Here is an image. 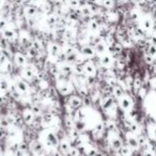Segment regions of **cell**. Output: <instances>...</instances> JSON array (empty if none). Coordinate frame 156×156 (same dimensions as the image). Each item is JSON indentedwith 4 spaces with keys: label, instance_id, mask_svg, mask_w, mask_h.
I'll return each instance as SVG.
<instances>
[{
    "label": "cell",
    "instance_id": "cell-35",
    "mask_svg": "<svg viewBox=\"0 0 156 156\" xmlns=\"http://www.w3.org/2000/svg\"><path fill=\"white\" fill-rule=\"evenodd\" d=\"M149 55L151 57L156 56V46H153V45H151V46L149 47Z\"/></svg>",
    "mask_w": 156,
    "mask_h": 156
},
{
    "label": "cell",
    "instance_id": "cell-38",
    "mask_svg": "<svg viewBox=\"0 0 156 156\" xmlns=\"http://www.w3.org/2000/svg\"><path fill=\"white\" fill-rule=\"evenodd\" d=\"M43 120H44V122L46 123H50L51 120H52V116L50 115V113H47L46 116H44V118H43Z\"/></svg>",
    "mask_w": 156,
    "mask_h": 156
},
{
    "label": "cell",
    "instance_id": "cell-33",
    "mask_svg": "<svg viewBox=\"0 0 156 156\" xmlns=\"http://www.w3.org/2000/svg\"><path fill=\"white\" fill-rule=\"evenodd\" d=\"M32 150H33L35 153H41L42 152V146L40 143H34V146H32Z\"/></svg>",
    "mask_w": 156,
    "mask_h": 156
},
{
    "label": "cell",
    "instance_id": "cell-25",
    "mask_svg": "<svg viewBox=\"0 0 156 156\" xmlns=\"http://www.w3.org/2000/svg\"><path fill=\"white\" fill-rule=\"evenodd\" d=\"M104 126H105V128L109 129V130H113V129L116 128V124L113 121H111V120H108V121H106L105 124H104Z\"/></svg>",
    "mask_w": 156,
    "mask_h": 156
},
{
    "label": "cell",
    "instance_id": "cell-22",
    "mask_svg": "<svg viewBox=\"0 0 156 156\" xmlns=\"http://www.w3.org/2000/svg\"><path fill=\"white\" fill-rule=\"evenodd\" d=\"M10 89V85H9V82H8V80H5V79H1L0 80V90L1 91H7Z\"/></svg>",
    "mask_w": 156,
    "mask_h": 156
},
{
    "label": "cell",
    "instance_id": "cell-18",
    "mask_svg": "<svg viewBox=\"0 0 156 156\" xmlns=\"http://www.w3.org/2000/svg\"><path fill=\"white\" fill-rule=\"evenodd\" d=\"M74 126L77 132H82L86 129V122L85 121H79V120H76V122H74Z\"/></svg>",
    "mask_w": 156,
    "mask_h": 156
},
{
    "label": "cell",
    "instance_id": "cell-4",
    "mask_svg": "<svg viewBox=\"0 0 156 156\" xmlns=\"http://www.w3.org/2000/svg\"><path fill=\"white\" fill-rule=\"evenodd\" d=\"M46 142H47V144L50 146H58V137H57L52 132L47 133Z\"/></svg>",
    "mask_w": 156,
    "mask_h": 156
},
{
    "label": "cell",
    "instance_id": "cell-15",
    "mask_svg": "<svg viewBox=\"0 0 156 156\" xmlns=\"http://www.w3.org/2000/svg\"><path fill=\"white\" fill-rule=\"evenodd\" d=\"M110 144H111L112 148L116 150H120L123 146L122 141H121L118 137H113V138H111V139H110Z\"/></svg>",
    "mask_w": 156,
    "mask_h": 156
},
{
    "label": "cell",
    "instance_id": "cell-14",
    "mask_svg": "<svg viewBox=\"0 0 156 156\" xmlns=\"http://www.w3.org/2000/svg\"><path fill=\"white\" fill-rule=\"evenodd\" d=\"M59 148H60V151L62 152V153L64 154H68V152L71 151V146H70V143H68L66 140H63V141L60 142V144H59Z\"/></svg>",
    "mask_w": 156,
    "mask_h": 156
},
{
    "label": "cell",
    "instance_id": "cell-23",
    "mask_svg": "<svg viewBox=\"0 0 156 156\" xmlns=\"http://www.w3.org/2000/svg\"><path fill=\"white\" fill-rule=\"evenodd\" d=\"M113 94L117 96V98H122L123 96V90L122 88L120 87V86H117V87H115V89H113Z\"/></svg>",
    "mask_w": 156,
    "mask_h": 156
},
{
    "label": "cell",
    "instance_id": "cell-45",
    "mask_svg": "<svg viewBox=\"0 0 156 156\" xmlns=\"http://www.w3.org/2000/svg\"><path fill=\"white\" fill-rule=\"evenodd\" d=\"M68 16H70V20H78V15L76 14V13H73V14H70Z\"/></svg>",
    "mask_w": 156,
    "mask_h": 156
},
{
    "label": "cell",
    "instance_id": "cell-13",
    "mask_svg": "<svg viewBox=\"0 0 156 156\" xmlns=\"http://www.w3.org/2000/svg\"><path fill=\"white\" fill-rule=\"evenodd\" d=\"M49 54H50L51 57H57L60 54V47L57 44L52 43V44L49 45Z\"/></svg>",
    "mask_w": 156,
    "mask_h": 156
},
{
    "label": "cell",
    "instance_id": "cell-9",
    "mask_svg": "<svg viewBox=\"0 0 156 156\" xmlns=\"http://www.w3.org/2000/svg\"><path fill=\"white\" fill-rule=\"evenodd\" d=\"M100 64L104 66H109L112 64V57L110 56V55L108 54H105V55H102V57H100Z\"/></svg>",
    "mask_w": 156,
    "mask_h": 156
},
{
    "label": "cell",
    "instance_id": "cell-49",
    "mask_svg": "<svg viewBox=\"0 0 156 156\" xmlns=\"http://www.w3.org/2000/svg\"><path fill=\"white\" fill-rule=\"evenodd\" d=\"M3 100H4V96H3V95H0V103H3Z\"/></svg>",
    "mask_w": 156,
    "mask_h": 156
},
{
    "label": "cell",
    "instance_id": "cell-36",
    "mask_svg": "<svg viewBox=\"0 0 156 156\" xmlns=\"http://www.w3.org/2000/svg\"><path fill=\"white\" fill-rule=\"evenodd\" d=\"M7 22H5L4 20H0V31H4L5 29H7Z\"/></svg>",
    "mask_w": 156,
    "mask_h": 156
},
{
    "label": "cell",
    "instance_id": "cell-3",
    "mask_svg": "<svg viewBox=\"0 0 156 156\" xmlns=\"http://www.w3.org/2000/svg\"><path fill=\"white\" fill-rule=\"evenodd\" d=\"M133 100L128 98V96H122L120 98V106L123 110H129L132 108Z\"/></svg>",
    "mask_w": 156,
    "mask_h": 156
},
{
    "label": "cell",
    "instance_id": "cell-26",
    "mask_svg": "<svg viewBox=\"0 0 156 156\" xmlns=\"http://www.w3.org/2000/svg\"><path fill=\"white\" fill-rule=\"evenodd\" d=\"M57 22H58V18L55 15H50V16L47 17V24L50 25V26H55Z\"/></svg>",
    "mask_w": 156,
    "mask_h": 156
},
{
    "label": "cell",
    "instance_id": "cell-42",
    "mask_svg": "<svg viewBox=\"0 0 156 156\" xmlns=\"http://www.w3.org/2000/svg\"><path fill=\"white\" fill-rule=\"evenodd\" d=\"M28 55H29L30 57H35L37 56V50L34 48H30L29 50H28Z\"/></svg>",
    "mask_w": 156,
    "mask_h": 156
},
{
    "label": "cell",
    "instance_id": "cell-10",
    "mask_svg": "<svg viewBox=\"0 0 156 156\" xmlns=\"http://www.w3.org/2000/svg\"><path fill=\"white\" fill-rule=\"evenodd\" d=\"M95 51L96 52H98V54H103L105 55L106 50H107V44H106L105 42H98V43H96V45H95Z\"/></svg>",
    "mask_w": 156,
    "mask_h": 156
},
{
    "label": "cell",
    "instance_id": "cell-6",
    "mask_svg": "<svg viewBox=\"0 0 156 156\" xmlns=\"http://www.w3.org/2000/svg\"><path fill=\"white\" fill-rule=\"evenodd\" d=\"M80 54L82 55L83 57H88V58H91V57H94L95 55V49H93L91 46H83L80 50Z\"/></svg>",
    "mask_w": 156,
    "mask_h": 156
},
{
    "label": "cell",
    "instance_id": "cell-2",
    "mask_svg": "<svg viewBox=\"0 0 156 156\" xmlns=\"http://www.w3.org/2000/svg\"><path fill=\"white\" fill-rule=\"evenodd\" d=\"M58 90L61 94L66 95L73 91V87L71 86V83L68 82H60L58 83Z\"/></svg>",
    "mask_w": 156,
    "mask_h": 156
},
{
    "label": "cell",
    "instance_id": "cell-37",
    "mask_svg": "<svg viewBox=\"0 0 156 156\" xmlns=\"http://www.w3.org/2000/svg\"><path fill=\"white\" fill-rule=\"evenodd\" d=\"M74 72H76L77 74H82V73H85V72H83V65L81 66L80 64H78V65H76V66H75V70H74Z\"/></svg>",
    "mask_w": 156,
    "mask_h": 156
},
{
    "label": "cell",
    "instance_id": "cell-50",
    "mask_svg": "<svg viewBox=\"0 0 156 156\" xmlns=\"http://www.w3.org/2000/svg\"><path fill=\"white\" fill-rule=\"evenodd\" d=\"M2 155V151H1V148H0V156Z\"/></svg>",
    "mask_w": 156,
    "mask_h": 156
},
{
    "label": "cell",
    "instance_id": "cell-32",
    "mask_svg": "<svg viewBox=\"0 0 156 156\" xmlns=\"http://www.w3.org/2000/svg\"><path fill=\"white\" fill-rule=\"evenodd\" d=\"M64 54L66 55V57L68 56H71V55H73L74 52H75V49L73 48V47H66V48H64V51H63Z\"/></svg>",
    "mask_w": 156,
    "mask_h": 156
},
{
    "label": "cell",
    "instance_id": "cell-39",
    "mask_svg": "<svg viewBox=\"0 0 156 156\" xmlns=\"http://www.w3.org/2000/svg\"><path fill=\"white\" fill-rule=\"evenodd\" d=\"M152 27V24H151V22H150L149 20H146L143 22V28L144 29H150V28Z\"/></svg>",
    "mask_w": 156,
    "mask_h": 156
},
{
    "label": "cell",
    "instance_id": "cell-47",
    "mask_svg": "<svg viewBox=\"0 0 156 156\" xmlns=\"http://www.w3.org/2000/svg\"><path fill=\"white\" fill-rule=\"evenodd\" d=\"M83 103H85V105H86V106H89V105L91 104V103H90V98H85V100H83Z\"/></svg>",
    "mask_w": 156,
    "mask_h": 156
},
{
    "label": "cell",
    "instance_id": "cell-8",
    "mask_svg": "<svg viewBox=\"0 0 156 156\" xmlns=\"http://www.w3.org/2000/svg\"><path fill=\"white\" fill-rule=\"evenodd\" d=\"M127 143H128L129 148H133V149H136L139 146V142H138V138L132 136V135H127Z\"/></svg>",
    "mask_w": 156,
    "mask_h": 156
},
{
    "label": "cell",
    "instance_id": "cell-7",
    "mask_svg": "<svg viewBox=\"0 0 156 156\" xmlns=\"http://www.w3.org/2000/svg\"><path fill=\"white\" fill-rule=\"evenodd\" d=\"M16 88L18 92L20 93H27L29 91V86L27 82H25L24 80H18L16 82Z\"/></svg>",
    "mask_w": 156,
    "mask_h": 156
},
{
    "label": "cell",
    "instance_id": "cell-44",
    "mask_svg": "<svg viewBox=\"0 0 156 156\" xmlns=\"http://www.w3.org/2000/svg\"><path fill=\"white\" fill-rule=\"evenodd\" d=\"M32 46H33L32 48H34L37 51L39 50L40 48H41V45L39 44V42H33V44H32Z\"/></svg>",
    "mask_w": 156,
    "mask_h": 156
},
{
    "label": "cell",
    "instance_id": "cell-28",
    "mask_svg": "<svg viewBox=\"0 0 156 156\" xmlns=\"http://www.w3.org/2000/svg\"><path fill=\"white\" fill-rule=\"evenodd\" d=\"M35 13H37V9L34 7L26 8V14H27L28 16H33V15H35Z\"/></svg>",
    "mask_w": 156,
    "mask_h": 156
},
{
    "label": "cell",
    "instance_id": "cell-34",
    "mask_svg": "<svg viewBox=\"0 0 156 156\" xmlns=\"http://www.w3.org/2000/svg\"><path fill=\"white\" fill-rule=\"evenodd\" d=\"M98 153V151L96 149H93V148H90V149L87 151V154L89 156H96V154Z\"/></svg>",
    "mask_w": 156,
    "mask_h": 156
},
{
    "label": "cell",
    "instance_id": "cell-12",
    "mask_svg": "<svg viewBox=\"0 0 156 156\" xmlns=\"http://www.w3.org/2000/svg\"><path fill=\"white\" fill-rule=\"evenodd\" d=\"M33 117L34 115L32 113L31 109H26L24 110V113H22V120H24L25 122L27 123H30L33 120Z\"/></svg>",
    "mask_w": 156,
    "mask_h": 156
},
{
    "label": "cell",
    "instance_id": "cell-20",
    "mask_svg": "<svg viewBox=\"0 0 156 156\" xmlns=\"http://www.w3.org/2000/svg\"><path fill=\"white\" fill-rule=\"evenodd\" d=\"M24 76L28 79H32V78L35 77V73L32 70V68H27L24 70Z\"/></svg>",
    "mask_w": 156,
    "mask_h": 156
},
{
    "label": "cell",
    "instance_id": "cell-27",
    "mask_svg": "<svg viewBox=\"0 0 156 156\" xmlns=\"http://www.w3.org/2000/svg\"><path fill=\"white\" fill-rule=\"evenodd\" d=\"M100 5H103V7L107 8V9H111L113 5H115V2L113 1H111V0H106V1H102V2H98Z\"/></svg>",
    "mask_w": 156,
    "mask_h": 156
},
{
    "label": "cell",
    "instance_id": "cell-31",
    "mask_svg": "<svg viewBox=\"0 0 156 156\" xmlns=\"http://www.w3.org/2000/svg\"><path fill=\"white\" fill-rule=\"evenodd\" d=\"M31 111H32V113H33L34 116L40 115V113H41V107L38 106V105H33L31 107Z\"/></svg>",
    "mask_w": 156,
    "mask_h": 156
},
{
    "label": "cell",
    "instance_id": "cell-48",
    "mask_svg": "<svg viewBox=\"0 0 156 156\" xmlns=\"http://www.w3.org/2000/svg\"><path fill=\"white\" fill-rule=\"evenodd\" d=\"M143 156H153V154H152L151 152H146V153L143 154Z\"/></svg>",
    "mask_w": 156,
    "mask_h": 156
},
{
    "label": "cell",
    "instance_id": "cell-1",
    "mask_svg": "<svg viewBox=\"0 0 156 156\" xmlns=\"http://www.w3.org/2000/svg\"><path fill=\"white\" fill-rule=\"evenodd\" d=\"M83 72L86 73V75L88 76V77H94L96 75V68L93 63L91 62H87L86 64H83Z\"/></svg>",
    "mask_w": 156,
    "mask_h": 156
},
{
    "label": "cell",
    "instance_id": "cell-5",
    "mask_svg": "<svg viewBox=\"0 0 156 156\" xmlns=\"http://www.w3.org/2000/svg\"><path fill=\"white\" fill-rule=\"evenodd\" d=\"M14 61L17 65L24 66L27 64V58L22 54H20V52H16V54L14 55Z\"/></svg>",
    "mask_w": 156,
    "mask_h": 156
},
{
    "label": "cell",
    "instance_id": "cell-17",
    "mask_svg": "<svg viewBox=\"0 0 156 156\" xmlns=\"http://www.w3.org/2000/svg\"><path fill=\"white\" fill-rule=\"evenodd\" d=\"M2 34H3V37H4L7 40L14 39L15 35H16V34H15V31L13 29H11V28H7V29L2 32Z\"/></svg>",
    "mask_w": 156,
    "mask_h": 156
},
{
    "label": "cell",
    "instance_id": "cell-41",
    "mask_svg": "<svg viewBox=\"0 0 156 156\" xmlns=\"http://www.w3.org/2000/svg\"><path fill=\"white\" fill-rule=\"evenodd\" d=\"M20 42H22V44H24V45L27 44V43H30V42H29V38H28L27 35H22Z\"/></svg>",
    "mask_w": 156,
    "mask_h": 156
},
{
    "label": "cell",
    "instance_id": "cell-46",
    "mask_svg": "<svg viewBox=\"0 0 156 156\" xmlns=\"http://www.w3.org/2000/svg\"><path fill=\"white\" fill-rule=\"evenodd\" d=\"M66 125H68V127H73V125H74L73 120H72V119H68V120H66Z\"/></svg>",
    "mask_w": 156,
    "mask_h": 156
},
{
    "label": "cell",
    "instance_id": "cell-29",
    "mask_svg": "<svg viewBox=\"0 0 156 156\" xmlns=\"http://www.w3.org/2000/svg\"><path fill=\"white\" fill-rule=\"evenodd\" d=\"M68 4L70 7H72L73 9H80V2L77 1V0H71V1H68Z\"/></svg>",
    "mask_w": 156,
    "mask_h": 156
},
{
    "label": "cell",
    "instance_id": "cell-16",
    "mask_svg": "<svg viewBox=\"0 0 156 156\" xmlns=\"http://www.w3.org/2000/svg\"><path fill=\"white\" fill-rule=\"evenodd\" d=\"M113 106V100L111 98H107L103 100L102 103V107L104 110H110V108Z\"/></svg>",
    "mask_w": 156,
    "mask_h": 156
},
{
    "label": "cell",
    "instance_id": "cell-43",
    "mask_svg": "<svg viewBox=\"0 0 156 156\" xmlns=\"http://www.w3.org/2000/svg\"><path fill=\"white\" fill-rule=\"evenodd\" d=\"M4 66H5V70L7 71H11L12 70V64H11V62L10 61H7L4 63Z\"/></svg>",
    "mask_w": 156,
    "mask_h": 156
},
{
    "label": "cell",
    "instance_id": "cell-11",
    "mask_svg": "<svg viewBox=\"0 0 156 156\" xmlns=\"http://www.w3.org/2000/svg\"><path fill=\"white\" fill-rule=\"evenodd\" d=\"M70 105H71V107L74 108V109H78V108L82 105V100L79 98H77V96H73V98L70 100Z\"/></svg>",
    "mask_w": 156,
    "mask_h": 156
},
{
    "label": "cell",
    "instance_id": "cell-24",
    "mask_svg": "<svg viewBox=\"0 0 156 156\" xmlns=\"http://www.w3.org/2000/svg\"><path fill=\"white\" fill-rule=\"evenodd\" d=\"M89 27H90L91 31L93 32H98V30H100V26H98V24L95 20H92V22L89 24Z\"/></svg>",
    "mask_w": 156,
    "mask_h": 156
},
{
    "label": "cell",
    "instance_id": "cell-19",
    "mask_svg": "<svg viewBox=\"0 0 156 156\" xmlns=\"http://www.w3.org/2000/svg\"><path fill=\"white\" fill-rule=\"evenodd\" d=\"M60 70H61V72H63L64 74H72L74 72V70H75V68L72 66L71 64H63V65H61Z\"/></svg>",
    "mask_w": 156,
    "mask_h": 156
},
{
    "label": "cell",
    "instance_id": "cell-30",
    "mask_svg": "<svg viewBox=\"0 0 156 156\" xmlns=\"http://www.w3.org/2000/svg\"><path fill=\"white\" fill-rule=\"evenodd\" d=\"M79 154H80L79 150L76 149V148H72L71 151L68 153V156H79Z\"/></svg>",
    "mask_w": 156,
    "mask_h": 156
},
{
    "label": "cell",
    "instance_id": "cell-21",
    "mask_svg": "<svg viewBox=\"0 0 156 156\" xmlns=\"http://www.w3.org/2000/svg\"><path fill=\"white\" fill-rule=\"evenodd\" d=\"M119 152L122 156H129L130 155V148H129V146H123L122 148L119 150Z\"/></svg>",
    "mask_w": 156,
    "mask_h": 156
},
{
    "label": "cell",
    "instance_id": "cell-40",
    "mask_svg": "<svg viewBox=\"0 0 156 156\" xmlns=\"http://www.w3.org/2000/svg\"><path fill=\"white\" fill-rule=\"evenodd\" d=\"M27 150H28V144H27V143H25V142L20 143V151L25 152V151H27Z\"/></svg>",
    "mask_w": 156,
    "mask_h": 156
}]
</instances>
